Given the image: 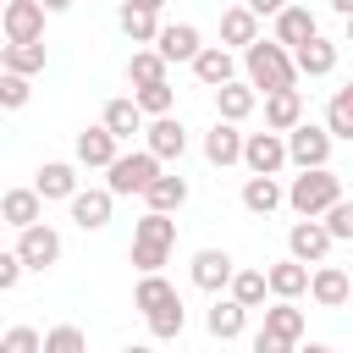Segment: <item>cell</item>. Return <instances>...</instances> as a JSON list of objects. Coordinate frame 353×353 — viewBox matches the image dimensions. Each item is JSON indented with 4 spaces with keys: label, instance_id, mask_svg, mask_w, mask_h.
<instances>
[{
    "label": "cell",
    "instance_id": "35",
    "mask_svg": "<svg viewBox=\"0 0 353 353\" xmlns=\"http://www.w3.org/2000/svg\"><path fill=\"white\" fill-rule=\"evenodd\" d=\"M226 292H232L243 309H265V298H270V276H265V270H237Z\"/></svg>",
    "mask_w": 353,
    "mask_h": 353
},
{
    "label": "cell",
    "instance_id": "40",
    "mask_svg": "<svg viewBox=\"0 0 353 353\" xmlns=\"http://www.w3.org/2000/svg\"><path fill=\"white\" fill-rule=\"evenodd\" d=\"M44 353H88V342H83L77 325H50L44 331Z\"/></svg>",
    "mask_w": 353,
    "mask_h": 353
},
{
    "label": "cell",
    "instance_id": "50",
    "mask_svg": "<svg viewBox=\"0 0 353 353\" xmlns=\"http://www.w3.org/2000/svg\"><path fill=\"white\" fill-rule=\"evenodd\" d=\"M132 6H143V11H160V6H165V0H132Z\"/></svg>",
    "mask_w": 353,
    "mask_h": 353
},
{
    "label": "cell",
    "instance_id": "14",
    "mask_svg": "<svg viewBox=\"0 0 353 353\" xmlns=\"http://www.w3.org/2000/svg\"><path fill=\"white\" fill-rule=\"evenodd\" d=\"M309 298H314L320 309H347V303H353V281H347V270H342V265H314V276H309Z\"/></svg>",
    "mask_w": 353,
    "mask_h": 353
},
{
    "label": "cell",
    "instance_id": "51",
    "mask_svg": "<svg viewBox=\"0 0 353 353\" xmlns=\"http://www.w3.org/2000/svg\"><path fill=\"white\" fill-rule=\"evenodd\" d=\"M342 22H347V28H342V44H353V17H342Z\"/></svg>",
    "mask_w": 353,
    "mask_h": 353
},
{
    "label": "cell",
    "instance_id": "2",
    "mask_svg": "<svg viewBox=\"0 0 353 353\" xmlns=\"http://www.w3.org/2000/svg\"><path fill=\"white\" fill-rule=\"evenodd\" d=\"M336 199H342V176H336L331 165L298 171V176L287 182V210H292V215H309V221H320V215H325Z\"/></svg>",
    "mask_w": 353,
    "mask_h": 353
},
{
    "label": "cell",
    "instance_id": "37",
    "mask_svg": "<svg viewBox=\"0 0 353 353\" xmlns=\"http://www.w3.org/2000/svg\"><path fill=\"white\" fill-rule=\"evenodd\" d=\"M143 320H149V336H154V342H176L182 325H188V309H182V298H171L165 309H154V314H143Z\"/></svg>",
    "mask_w": 353,
    "mask_h": 353
},
{
    "label": "cell",
    "instance_id": "22",
    "mask_svg": "<svg viewBox=\"0 0 353 353\" xmlns=\"http://www.w3.org/2000/svg\"><path fill=\"white\" fill-rule=\"evenodd\" d=\"M276 44H287V50H298V44H309V39H320V22H314V11L309 6H287L281 17H276V33H270Z\"/></svg>",
    "mask_w": 353,
    "mask_h": 353
},
{
    "label": "cell",
    "instance_id": "16",
    "mask_svg": "<svg viewBox=\"0 0 353 353\" xmlns=\"http://www.w3.org/2000/svg\"><path fill=\"white\" fill-rule=\"evenodd\" d=\"M0 221L17 226V232H22V226H39V221H44V193H39V188H6V193H0Z\"/></svg>",
    "mask_w": 353,
    "mask_h": 353
},
{
    "label": "cell",
    "instance_id": "42",
    "mask_svg": "<svg viewBox=\"0 0 353 353\" xmlns=\"http://www.w3.org/2000/svg\"><path fill=\"white\" fill-rule=\"evenodd\" d=\"M320 221L331 226V237H336V243H353V199H336Z\"/></svg>",
    "mask_w": 353,
    "mask_h": 353
},
{
    "label": "cell",
    "instance_id": "36",
    "mask_svg": "<svg viewBox=\"0 0 353 353\" xmlns=\"http://www.w3.org/2000/svg\"><path fill=\"white\" fill-rule=\"evenodd\" d=\"M325 127H331V138L353 143V83H342V88L331 94V105H325Z\"/></svg>",
    "mask_w": 353,
    "mask_h": 353
},
{
    "label": "cell",
    "instance_id": "13",
    "mask_svg": "<svg viewBox=\"0 0 353 353\" xmlns=\"http://www.w3.org/2000/svg\"><path fill=\"white\" fill-rule=\"evenodd\" d=\"M66 210H72V221H77L83 232H105V226H110V210H116V193H110V188H77V199H72Z\"/></svg>",
    "mask_w": 353,
    "mask_h": 353
},
{
    "label": "cell",
    "instance_id": "5",
    "mask_svg": "<svg viewBox=\"0 0 353 353\" xmlns=\"http://www.w3.org/2000/svg\"><path fill=\"white\" fill-rule=\"evenodd\" d=\"M331 127L325 121H298L292 132H287V154H292V165L298 171H314V165H331Z\"/></svg>",
    "mask_w": 353,
    "mask_h": 353
},
{
    "label": "cell",
    "instance_id": "28",
    "mask_svg": "<svg viewBox=\"0 0 353 353\" xmlns=\"http://www.w3.org/2000/svg\"><path fill=\"white\" fill-rule=\"evenodd\" d=\"M281 204H287V188L276 176H248L243 182V210L248 215H276Z\"/></svg>",
    "mask_w": 353,
    "mask_h": 353
},
{
    "label": "cell",
    "instance_id": "43",
    "mask_svg": "<svg viewBox=\"0 0 353 353\" xmlns=\"http://www.w3.org/2000/svg\"><path fill=\"white\" fill-rule=\"evenodd\" d=\"M22 270H28V259H22L17 248H6V254H0V292H11V287L22 281Z\"/></svg>",
    "mask_w": 353,
    "mask_h": 353
},
{
    "label": "cell",
    "instance_id": "33",
    "mask_svg": "<svg viewBox=\"0 0 353 353\" xmlns=\"http://www.w3.org/2000/svg\"><path fill=\"white\" fill-rule=\"evenodd\" d=\"M176 298V287L160 276V270H149V276H138V287H132V309H143V314H154V309H165Z\"/></svg>",
    "mask_w": 353,
    "mask_h": 353
},
{
    "label": "cell",
    "instance_id": "41",
    "mask_svg": "<svg viewBox=\"0 0 353 353\" xmlns=\"http://www.w3.org/2000/svg\"><path fill=\"white\" fill-rule=\"evenodd\" d=\"M0 353H44V336H39L33 325H6Z\"/></svg>",
    "mask_w": 353,
    "mask_h": 353
},
{
    "label": "cell",
    "instance_id": "29",
    "mask_svg": "<svg viewBox=\"0 0 353 353\" xmlns=\"http://www.w3.org/2000/svg\"><path fill=\"white\" fill-rule=\"evenodd\" d=\"M116 22H121V33L132 39V44H154L160 39V11H143V6H132V0H121V11H116Z\"/></svg>",
    "mask_w": 353,
    "mask_h": 353
},
{
    "label": "cell",
    "instance_id": "17",
    "mask_svg": "<svg viewBox=\"0 0 353 353\" xmlns=\"http://www.w3.org/2000/svg\"><path fill=\"white\" fill-rule=\"evenodd\" d=\"M154 50H160L171 66H176V61H188V66H193V61H199V50H204V39H199V28H193V22H165V28H160V39H154Z\"/></svg>",
    "mask_w": 353,
    "mask_h": 353
},
{
    "label": "cell",
    "instance_id": "27",
    "mask_svg": "<svg viewBox=\"0 0 353 353\" xmlns=\"http://www.w3.org/2000/svg\"><path fill=\"white\" fill-rule=\"evenodd\" d=\"M99 121H105V127H110L121 143H127V138H138V132L149 127V116L138 110V99H132V94H127V99H110V105L99 110Z\"/></svg>",
    "mask_w": 353,
    "mask_h": 353
},
{
    "label": "cell",
    "instance_id": "7",
    "mask_svg": "<svg viewBox=\"0 0 353 353\" xmlns=\"http://www.w3.org/2000/svg\"><path fill=\"white\" fill-rule=\"evenodd\" d=\"M44 6L39 0H6L0 6V33H6V44H39L44 39Z\"/></svg>",
    "mask_w": 353,
    "mask_h": 353
},
{
    "label": "cell",
    "instance_id": "23",
    "mask_svg": "<svg viewBox=\"0 0 353 353\" xmlns=\"http://www.w3.org/2000/svg\"><path fill=\"white\" fill-rule=\"evenodd\" d=\"M292 55H298V72H303V77H331V72H336V61H342V44L320 33V39L298 44Z\"/></svg>",
    "mask_w": 353,
    "mask_h": 353
},
{
    "label": "cell",
    "instance_id": "15",
    "mask_svg": "<svg viewBox=\"0 0 353 353\" xmlns=\"http://www.w3.org/2000/svg\"><path fill=\"white\" fill-rule=\"evenodd\" d=\"M254 110H259V88H254L248 77H232L226 88H215V116H221V121H237V127H243Z\"/></svg>",
    "mask_w": 353,
    "mask_h": 353
},
{
    "label": "cell",
    "instance_id": "1",
    "mask_svg": "<svg viewBox=\"0 0 353 353\" xmlns=\"http://www.w3.org/2000/svg\"><path fill=\"white\" fill-rule=\"evenodd\" d=\"M243 77L259 88V99L265 94H281V88H298V55L287 50V44H276V39H254L248 50H243Z\"/></svg>",
    "mask_w": 353,
    "mask_h": 353
},
{
    "label": "cell",
    "instance_id": "6",
    "mask_svg": "<svg viewBox=\"0 0 353 353\" xmlns=\"http://www.w3.org/2000/svg\"><path fill=\"white\" fill-rule=\"evenodd\" d=\"M243 165H248V176H281L287 165H292V154H287V132H248V143H243Z\"/></svg>",
    "mask_w": 353,
    "mask_h": 353
},
{
    "label": "cell",
    "instance_id": "49",
    "mask_svg": "<svg viewBox=\"0 0 353 353\" xmlns=\"http://www.w3.org/2000/svg\"><path fill=\"white\" fill-rule=\"evenodd\" d=\"M121 353H154V347H149V342H127Z\"/></svg>",
    "mask_w": 353,
    "mask_h": 353
},
{
    "label": "cell",
    "instance_id": "20",
    "mask_svg": "<svg viewBox=\"0 0 353 353\" xmlns=\"http://www.w3.org/2000/svg\"><path fill=\"white\" fill-rule=\"evenodd\" d=\"M193 77H199L204 88H226V83L237 77V55H232L226 44H204L199 61H193Z\"/></svg>",
    "mask_w": 353,
    "mask_h": 353
},
{
    "label": "cell",
    "instance_id": "45",
    "mask_svg": "<svg viewBox=\"0 0 353 353\" xmlns=\"http://www.w3.org/2000/svg\"><path fill=\"white\" fill-rule=\"evenodd\" d=\"M243 6H248L254 17H270V22H276V17H281V11L292 6V0H243Z\"/></svg>",
    "mask_w": 353,
    "mask_h": 353
},
{
    "label": "cell",
    "instance_id": "38",
    "mask_svg": "<svg viewBox=\"0 0 353 353\" xmlns=\"http://www.w3.org/2000/svg\"><path fill=\"white\" fill-rule=\"evenodd\" d=\"M132 99H138V110H143L149 121L176 110V88H171V83H143V88H132Z\"/></svg>",
    "mask_w": 353,
    "mask_h": 353
},
{
    "label": "cell",
    "instance_id": "44",
    "mask_svg": "<svg viewBox=\"0 0 353 353\" xmlns=\"http://www.w3.org/2000/svg\"><path fill=\"white\" fill-rule=\"evenodd\" d=\"M254 353H298V342H287V336H276V331H265V325H259Z\"/></svg>",
    "mask_w": 353,
    "mask_h": 353
},
{
    "label": "cell",
    "instance_id": "21",
    "mask_svg": "<svg viewBox=\"0 0 353 353\" xmlns=\"http://www.w3.org/2000/svg\"><path fill=\"white\" fill-rule=\"evenodd\" d=\"M33 188L44 193V204H50V199L72 204V199H77V165H72V160H44L39 176H33Z\"/></svg>",
    "mask_w": 353,
    "mask_h": 353
},
{
    "label": "cell",
    "instance_id": "18",
    "mask_svg": "<svg viewBox=\"0 0 353 353\" xmlns=\"http://www.w3.org/2000/svg\"><path fill=\"white\" fill-rule=\"evenodd\" d=\"M143 149H154L160 160H182V154H188V127H182L176 116H154V121L143 127Z\"/></svg>",
    "mask_w": 353,
    "mask_h": 353
},
{
    "label": "cell",
    "instance_id": "47",
    "mask_svg": "<svg viewBox=\"0 0 353 353\" xmlns=\"http://www.w3.org/2000/svg\"><path fill=\"white\" fill-rule=\"evenodd\" d=\"M331 11L336 17H353V0H331Z\"/></svg>",
    "mask_w": 353,
    "mask_h": 353
},
{
    "label": "cell",
    "instance_id": "4",
    "mask_svg": "<svg viewBox=\"0 0 353 353\" xmlns=\"http://www.w3.org/2000/svg\"><path fill=\"white\" fill-rule=\"evenodd\" d=\"M160 154L154 149H121L116 160H110V171H105V188L116 193V199H132V193H149V182L160 176Z\"/></svg>",
    "mask_w": 353,
    "mask_h": 353
},
{
    "label": "cell",
    "instance_id": "46",
    "mask_svg": "<svg viewBox=\"0 0 353 353\" xmlns=\"http://www.w3.org/2000/svg\"><path fill=\"white\" fill-rule=\"evenodd\" d=\"M298 353H336V347H325V342H298Z\"/></svg>",
    "mask_w": 353,
    "mask_h": 353
},
{
    "label": "cell",
    "instance_id": "11",
    "mask_svg": "<svg viewBox=\"0 0 353 353\" xmlns=\"http://www.w3.org/2000/svg\"><path fill=\"white\" fill-rule=\"evenodd\" d=\"M17 254L28 259V270H50V265H61V232L55 226H22L17 232Z\"/></svg>",
    "mask_w": 353,
    "mask_h": 353
},
{
    "label": "cell",
    "instance_id": "39",
    "mask_svg": "<svg viewBox=\"0 0 353 353\" xmlns=\"http://www.w3.org/2000/svg\"><path fill=\"white\" fill-rule=\"evenodd\" d=\"M33 99V77H22V72H0V105L6 110H22Z\"/></svg>",
    "mask_w": 353,
    "mask_h": 353
},
{
    "label": "cell",
    "instance_id": "30",
    "mask_svg": "<svg viewBox=\"0 0 353 353\" xmlns=\"http://www.w3.org/2000/svg\"><path fill=\"white\" fill-rule=\"evenodd\" d=\"M127 83H132V88H143V83H171V61H165L154 44H143V50H132V61H127Z\"/></svg>",
    "mask_w": 353,
    "mask_h": 353
},
{
    "label": "cell",
    "instance_id": "19",
    "mask_svg": "<svg viewBox=\"0 0 353 353\" xmlns=\"http://www.w3.org/2000/svg\"><path fill=\"white\" fill-rule=\"evenodd\" d=\"M259 22H265V17H254L243 0H237V6H226V11H221V44H226V50H248L254 39H265V33H259Z\"/></svg>",
    "mask_w": 353,
    "mask_h": 353
},
{
    "label": "cell",
    "instance_id": "3",
    "mask_svg": "<svg viewBox=\"0 0 353 353\" xmlns=\"http://www.w3.org/2000/svg\"><path fill=\"white\" fill-rule=\"evenodd\" d=\"M171 248H176V221L165 210H143V221L132 226V265H138V276L160 270L171 259Z\"/></svg>",
    "mask_w": 353,
    "mask_h": 353
},
{
    "label": "cell",
    "instance_id": "34",
    "mask_svg": "<svg viewBox=\"0 0 353 353\" xmlns=\"http://www.w3.org/2000/svg\"><path fill=\"white\" fill-rule=\"evenodd\" d=\"M0 72H22V77L44 72V39L39 44H0Z\"/></svg>",
    "mask_w": 353,
    "mask_h": 353
},
{
    "label": "cell",
    "instance_id": "10",
    "mask_svg": "<svg viewBox=\"0 0 353 353\" xmlns=\"http://www.w3.org/2000/svg\"><path fill=\"white\" fill-rule=\"evenodd\" d=\"M72 154H77V165H88V171H110V160L121 154V138L99 121V127H83V132L72 138Z\"/></svg>",
    "mask_w": 353,
    "mask_h": 353
},
{
    "label": "cell",
    "instance_id": "31",
    "mask_svg": "<svg viewBox=\"0 0 353 353\" xmlns=\"http://www.w3.org/2000/svg\"><path fill=\"white\" fill-rule=\"evenodd\" d=\"M143 204H149V210H165V215H176V210L188 204V176H176V171H160V176L149 182Z\"/></svg>",
    "mask_w": 353,
    "mask_h": 353
},
{
    "label": "cell",
    "instance_id": "48",
    "mask_svg": "<svg viewBox=\"0 0 353 353\" xmlns=\"http://www.w3.org/2000/svg\"><path fill=\"white\" fill-rule=\"evenodd\" d=\"M39 6H44V11H50V17H55V11H66V6H72V0H39Z\"/></svg>",
    "mask_w": 353,
    "mask_h": 353
},
{
    "label": "cell",
    "instance_id": "12",
    "mask_svg": "<svg viewBox=\"0 0 353 353\" xmlns=\"http://www.w3.org/2000/svg\"><path fill=\"white\" fill-rule=\"evenodd\" d=\"M243 143H248V132H237V121H221V116H215V127L204 132V160H210L215 171L243 165Z\"/></svg>",
    "mask_w": 353,
    "mask_h": 353
},
{
    "label": "cell",
    "instance_id": "26",
    "mask_svg": "<svg viewBox=\"0 0 353 353\" xmlns=\"http://www.w3.org/2000/svg\"><path fill=\"white\" fill-rule=\"evenodd\" d=\"M204 325H210V336H215V342H232V336H243V325H248V309H243V303L226 292V298H215V303H210Z\"/></svg>",
    "mask_w": 353,
    "mask_h": 353
},
{
    "label": "cell",
    "instance_id": "8",
    "mask_svg": "<svg viewBox=\"0 0 353 353\" xmlns=\"http://www.w3.org/2000/svg\"><path fill=\"white\" fill-rule=\"evenodd\" d=\"M331 226L325 221H309V215H298L292 226H287V254L292 259H303V265H325V254H331Z\"/></svg>",
    "mask_w": 353,
    "mask_h": 353
},
{
    "label": "cell",
    "instance_id": "9",
    "mask_svg": "<svg viewBox=\"0 0 353 353\" xmlns=\"http://www.w3.org/2000/svg\"><path fill=\"white\" fill-rule=\"evenodd\" d=\"M188 276H193L199 292H215V298H221V292L232 287V276H237V259H232L226 248H199L193 265H188Z\"/></svg>",
    "mask_w": 353,
    "mask_h": 353
},
{
    "label": "cell",
    "instance_id": "32",
    "mask_svg": "<svg viewBox=\"0 0 353 353\" xmlns=\"http://www.w3.org/2000/svg\"><path fill=\"white\" fill-rule=\"evenodd\" d=\"M265 331H276L287 342H303V309H298V298H276L265 309Z\"/></svg>",
    "mask_w": 353,
    "mask_h": 353
},
{
    "label": "cell",
    "instance_id": "25",
    "mask_svg": "<svg viewBox=\"0 0 353 353\" xmlns=\"http://www.w3.org/2000/svg\"><path fill=\"white\" fill-rule=\"evenodd\" d=\"M298 121H303V88L265 94V127H270V132H292Z\"/></svg>",
    "mask_w": 353,
    "mask_h": 353
},
{
    "label": "cell",
    "instance_id": "24",
    "mask_svg": "<svg viewBox=\"0 0 353 353\" xmlns=\"http://www.w3.org/2000/svg\"><path fill=\"white\" fill-rule=\"evenodd\" d=\"M265 276H270V298H303V292H309V276H314V270H309L303 259H292V254H287V259L265 265Z\"/></svg>",
    "mask_w": 353,
    "mask_h": 353
}]
</instances>
